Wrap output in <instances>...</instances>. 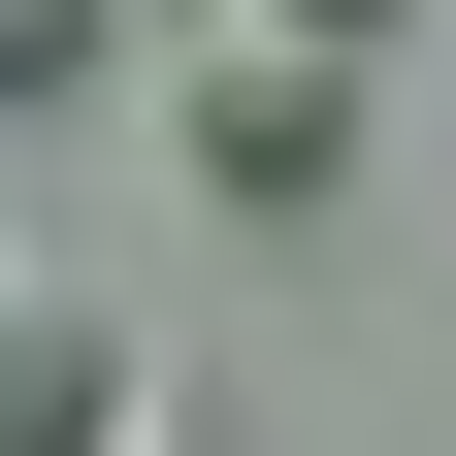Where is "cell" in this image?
<instances>
[{"label": "cell", "mask_w": 456, "mask_h": 456, "mask_svg": "<svg viewBox=\"0 0 456 456\" xmlns=\"http://www.w3.org/2000/svg\"><path fill=\"white\" fill-rule=\"evenodd\" d=\"M163 131H196V196H261V228H294V196H359V66H326V33H261V0L163 66Z\"/></svg>", "instance_id": "obj_1"}, {"label": "cell", "mask_w": 456, "mask_h": 456, "mask_svg": "<svg viewBox=\"0 0 456 456\" xmlns=\"http://www.w3.org/2000/svg\"><path fill=\"white\" fill-rule=\"evenodd\" d=\"M0 456H131V326H98L33 228H0Z\"/></svg>", "instance_id": "obj_2"}, {"label": "cell", "mask_w": 456, "mask_h": 456, "mask_svg": "<svg viewBox=\"0 0 456 456\" xmlns=\"http://www.w3.org/2000/svg\"><path fill=\"white\" fill-rule=\"evenodd\" d=\"M131 66V0H0V98H98Z\"/></svg>", "instance_id": "obj_3"}, {"label": "cell", "mask_w": 456, "mask_h": 456, "mask_svg": "<svg viewBox=\"0 0 456 456\" xmlns=\"http://www.w3.org/2000/svg\"><path fill=\"white\" fill-rule=\"evenodd\" d=\"M261 33H326V66H359V33H391V0H261Z\"/></svg>", "instance_id": "obj_4"}]
</instances>
